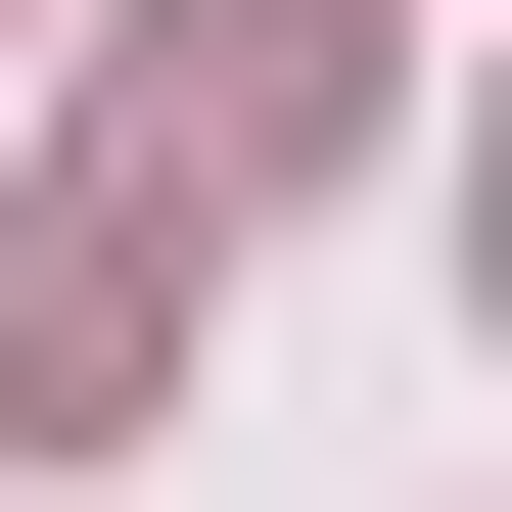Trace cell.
Here are the masks:
<instances>
[{"instance_id": "1", "label": "cell", "mask_w": 512, "mask_h": 512, "mask_svg": "<svg viewBox=\"0 0 512 512\" xmlns=\"http://www.w3.org/2000/svg\"><path fill=\"white\" fill-rule=\"evenodd\" d=\"M94 140H140L187 233H280L326 140H373V0H140V94H94Z\"/></svg>"}, {"instance_id": "2", "label": "cell", "mask_w": 512, "mask_h": 512, "mask_svg": "<svg viewBox=\"0 0 512 512\" xmlns=\"http://www.w3.org/2000/svg\"><path fill=\"white\" fill-rule=\"evenodd\" d=\"M187 280H233V233L140 187V140H94V187H0V419H47V466H94V419L187 373Z\"/></svg>"}, {"instance_id": "3", "label": "cell", "mask_w": 512, "mask_h": 512, "mask_svg": "<svg viewBox=\"0 0 512 512\" xmlns=\"http://www.w3.org/2000/svg\"><path fill=\"white\" fill-rule=\"evenodd\" d=\"M466 280H512V94H466Z\"/></svg>"}]
</instances>
